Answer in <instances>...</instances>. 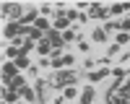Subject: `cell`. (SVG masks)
Masks as SVG:
<instances>
[{
  "mask_svg": "<svg viewBox=\"0 0 130 104\" xmlns=\"http://www.w3.org/2000/svg\"><path fill=\"white\" fill-rule=\"evenodd\" d=\"M78 81V73H73V70H57V73H52L50 76V81H47V86H52V89H68L70 83H75Z\"/></svg>",
  "mask_w": 130,
  "mask_h": 104,
  "instance_id": "6da1fadb",
  "label": "cell"
},
{
  "mask_svg": "<svg viewBox=\"0 0 130 104\" xmlns=\"http://www.w3.org/2000/svg\"><path fill=\"white\" fill-rule=\"evenodd\" d=\"M3 34L8 37V39H18V37H26V26L24 24H18V21H10V24L5 26V31Z\"/></svg>",
  "mask_w": 130,
  "mask_h": 104,
  "instance_id": "7a4b0ae2",
  "label": "cell"
},
{
  "mask_svg": "<svg viewBox=\"0 0 130 104\" xmlns=\"http://www.w3.org/2000/svg\"><path fill=\"white\" fill-rule=\"evenodd\" d=\"M86 8H89V18H109V8H104L99 3H91Z\"/></svg>",
  "mask_w": 130,
  "mask_h": 104,
  "instance_id": "3957f363",
  "label": "cell"
},
{
  "mask_svg": "<svg viewBox=\"0 0 130 104\" xmlns=\"http://www.w3.org/2000/svg\"><path fill=\"white\" fill-rule=\"evenodd\" d=\"M21 10H24V8H21L18 3H5V5H3V10H0V13H3V18H5V16H16V18L21 21V16H24V13H21Z\"/></svg>",
  "mask_w": 130,
  "mask_h": 104,
  "instance_id": "277c9868",
  "label": "cell"
},
{
  "mask_svg": "<svg viewBox=\"0 0 130 104\" xmlns=\"http://www.w3.org/2000/svg\"><path fill=\"white\" fill-rule=\"evenodd\" d=\"M50 65H52V68H57V70H65V68H70V65H73V55H60L57 60H52Z\"/></svg>",
  "mask_w": 130,
  "mask_h": 104,
  "instance_id": "5b68a950",
  "label": "cell"
},
{
  "mask_svg": "<svg viewBox=\"0 0 130 104\" xmlns=\"http://www.w3.org/2000/svg\"><path fill=\"white\" fill-rule=\"evenodd\" d=\"M47 39H50V44L55 47V49H60V47L65 44V39H62V34H60L57 29H52V31H47Z\"/></svg>",
  "mask_w": 130,
  "mask_h": 104,
  "instance_id": "8992f818",
  "label": "cell"
},
{
  "mask_svg": "<svg viewBox=\"0 0 130 104\" xmlns=\"http://www.w3.org/2000/svg\"><path fill=\"white\" fill-rule=\"evenodd\" d=\"M70 24V18L68 13H65V8H57V16H55V29H68Z\"/></svg>",
  "mask_w": 130,
  "mask_h": 104,
  "instance_id": "52a82bcc",
  "label": "cell"
},
{
  "mask_svg": "<svg viewBox=\"0 0 130 104\" xmlns=\"http://www.w3.org/2000/svg\"><path fill=\"white\" fill-rule=\"evenodd\" d=\"M44 89H47V81H34V91H37V101H39V104H44V101H47Z\"/></svg>",
  "mask_w": 130,
  "mask_h": 104,
  "instance_id": "ba28073f",
  "label": "cell"
},
{
  "mask_svg": "<svg viewBox=\"0 0 130 104\" xmlns=\"http://www.w3.org/2000/svg\"><path fill=\"white\" fill-rule=\"evenodd\" d=\"M109 73H112L109 68H99V70H91V73H89V81H91V83H96V81L107 78V76H109Z\"/></svg>",
  "mask_w": 130,
  "mask_h": 104,
  "instance_id": "9c48e42d",
  "label": "cell"
},
{
  "mask_svg": "<svg viewBox=\"0 0 130 104\" xmlns=\"http://www.w3.org/2000/svg\"><path fill=\"white\" fill-rule=\"evenodd\" d=\"M18 96H21L18 91H13V89H3V104H16Z\"/></svg>",
  "mask_w": 130,
  "mask_h": 104,
  "instance_id": "30bf717a",
  "label": "cell"
},
{
  "mask_svg": "<svg viewBox=\"0 0 130 104\" xmlns=\"http://www.w3.org/2000/svg\"><path fill=\"white\" fill-rule=\"evenodd\" d=\"M16 76H18L16 62H3V78H16Z\"/></svg>",
  "mask_w": 130,
  "mask_h": 104,
  "instance_id": "8fae6325",
  "label": "cell"
},
{
  "mask_svg": "<svg viewBox=\"0 0 130 104\" xmlns=\"http://www.w3.org/2000/svg\"><path fill=\"white\" fill-rule=\"evenodd\" d=\"M18 94H21V99H26V104H31V101H37V91H31L29 86H24V89H21Z\"/></svg>",
  "mask_w": 130,
  "mask_h": 104,
  "instance_id": "7c38bea8",
  "label": "cell"
},
{
  "mask_svg": "<svg viewBox=\"0 0 130 104\" xmlns=\"http://www.w3.org/2000/svg\"><path fill=\"white\" fill-rule=\"evenodd\" d=\"M24 86H26L24 76H16V78H10V83H8V89H13V91H21Z\"/></svg>",
  "mask_w": 130,
  "mask_h": 104,
  "instance_id": "4fadbf2b",
  "label": "cell"
},
{
  "mask_svg": "<svg viewBox=\"0 0 130 104\" xmlns=\"http://www.w3.org/2000/svg\"><path fill=\"white\" fill-rule=\"evenodd\" d=\"M52 49H55V47H52V44H50L47 39H44V42H39V44H37V52H39V55H44V57H47V55H52Z\"/></svg>",
  "mask_w": 130,
  "mask_h": 104,
  "instance_id": "5bb4252c",
  "label": "cell"
},
{
  "mask_svg": "<svg viewBox=\"0 0 130 104\" xmlns=\"http://www.w3.org/2000/svg\"><path fill=\"white\" fill-rule=\"evenodd\" d=\"M34 26H37L39 31H52V26H50V21H47L44 16H39V18L34 21Z\"/></svg>",
  "mask_w": 130,
  "mask_h": 104,
  "instance_id": "9a60e30c",
  "label": "cell"
},
{
  "mask_svg": "<svg viewBox=\"0 0 130 104\" xmlns=\"http://www.w3.org/2000/svg\"><path fill=\"white\" fill-rule=\"evenodd\" d=\"M91 99H94V89L89 86V89L81 91V104H91Z\"/></svg>",
  "mask_w": 130,
  "mask_h": 104,
  "instance_id": "2e32d148",
  "label": "cell"
},
{
  "mask_svg": "<svg viewBox=\"0 0 130 104\" xmlns=\"http://www.w3.org/2000/svg\"><path fill=\"white\" fill-rule=\"evenodd\" d=\"M91 39L99 42V44H104V42H107V31H104V29H96L94 34H91Z\"/></svg>",
  "mask_w": 130,
  "mask_h": 104,
  "instance_id": "e0dca14e",
  "label": "cell"
},
{
  "mask_svg": "<svg viewBox=\"0 0 130 104\" xmlns=\"http://www.w3.org/2000/svg\"><path fill=\"white\" fill-rule=\"evenodd\" d=\"M13 62H16V68H18V70H24V68H29V57H26V55H18V57H16Z\"/></svg>",
  "mask_w": 130,
  "mask_h": 104,
  "instance_id": "ac0fdd59",
  "label": "cell"
},
{
  "mask_svg": "<svg viewBox=\"0 0 130 104\" xmlns=\"http://www.w3.org/2000/svg\"><path fill=\"white\" fill-rule=\"evenodd\" d=\"M115 44H130V34H127V31H120V34H117V42H115Z\"/></svg>",
  "mask_w": 130,
  "mask_h": 104,
  "instance_id": "d6986e66",
  "label": "cell"
},
{
  "mask_svg": "<svg viewBox=\"0 0 130 104\" xmlns=\"http://www.w3.org/2000/svg\"><path fill=\"white\" fill-rule=\"evenodd\" d=\"M5 55H8V57H13V60H16V57L21 55V49H18L16 44H8V47H5Z\"/></svg>",
  "mask_w": 130,
  "mask_h": 104,
  "instance_id": "ffe728a7",
  "label": "cell"
},
{
  "mask_svg": "<svg viewBox=\"0 0 130 104\" xmlns=\"http://www.w3.org/2000/svg\"><path fill=\"white\" fill-rule=\"evenodd\" d=\"M75 94H78V91H75L73 86H68V89H62V96H65V99H73Z\"/></svg>",
  "mask_w": 130,
  "mask_h": 104,
  "instance_id": "44dd1931",
  "label": "cell"
},
{
  "mask_svg": "<svg viewBox=\"0 0 130 104\" xmlns=\"http://www.w3.org/2000/svg\"><path fill=\"white\" fill-rule=\"evenodd\" d=\"M62 39H65V42H73V39H75V31H73V29L62 31Z\"/></svg>",
  "mask_w": 130,
  "mask_h": 104,
  "instance_id": "7402d4cb",
  "label": "cell"
},
{
  "mask_svg": "<svg viewBox=\"0 0 130 104\" xmlns=\"http://www.w3.org/2000/svg\"><path fill=\"white\" fill-rule=\"evenodd\" d=\"M122 10H125V5H112V8H109V13L117 16V13H122Z\"/></svg>",
  "mask_w": 130,
  "mask_h": 104,
  "instance_id": "603a6c76",
  "label": "cell"
},
{
  "mask_svg": "<svg viewBox=\"0 0 130 104\" xmlns=\"http://www.w3.org/2000/svg\"><path fill=\"white\" fill-rule=\"evenodd\" d=\"M78 49L81 52H89V42H78Z\"/></svg>",
  "mask_w": 130,
  "mask_h": 104,
  "instance_id": "cb8c5ba5",
  "label": "cell"
}]
</instances>
